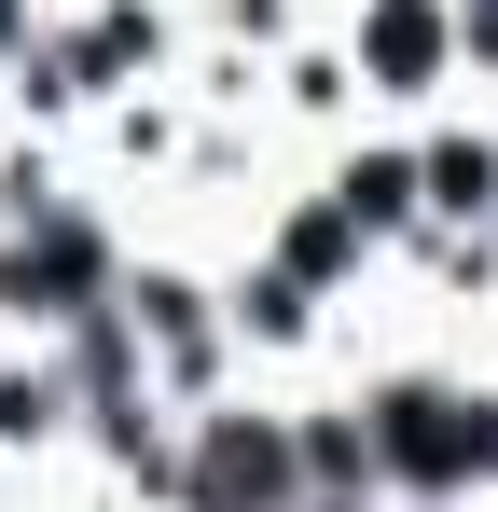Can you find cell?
Returning a JSON list of instances; mask_svg holds the SVG:
<instances>
[{"mask_svg":"<svg viewBox=\"0 0 498 512\" xmlns=\"http://www.w3.org/2000/svg\"><path fill=\"white\" fill-rule=\"evenodd\" d=\"M360 443H374V471H402L415 499H457L471 471H498V402H471V388H388L374 416H360Z\"/></svg>","mask_w":498,"mask_h":512,"instance_id":"cell-1","label":"cell"},{"mask_svg":"<svg viewBox=\"0 0 498 512\" xmlns=\"http://www.w3.org/2000/svg\"><path fill=\"white\" fill-rule=\"evenodd\" d=\"M180 499H194V512H291V499H305V443H291L277 416H208Z\"/></svg>","mask_w":498,"mask_h":512,"instance_id":"cell-2","label":"cell"},{"mask_svg":"<svg viewBox=\"0 0 498 512\" xmlns=\"http://www.w3.org/2000/svg\"><path fill=\"white\" fill-rule=\"evenodd\" d=\"M0 291H14L28 319H83V305H97V236H83V222H42V250L0 263Z\"/></svg>","mask_w":498,"mask_h":512,"instance_id":"cell-3","label":"cell"},{"mask_svg":"<svg viewBox=\"0 0 498 512\" xmlns=\"http://www.w3.org/2000/svg\"><path fill=\"white\" fill-rule=\"evenodd\" d=\"M415 180H429V208L485 222V208H498V139H429V153H415Z\"/></svg>","mask_w":498,"mask_h":512,"instance_id":"cell-4","label":"cell"},{"mask_svg":"<svg viewBox=\"0 0 498 512\" xmlns=\"http://www.w3.org/2000/svg\"><path fill=\"white\" fill-rule=\"evenodd\" d=\"M374 70H388L402 97L443 70V14H429V0H374Z\"/></svg>","mask_w":498,"mask_h":512,"instance_id":"cell-5","label":"cell"},{"mask_svg":"<svg viewBox=\"0 0 498 512\" xmlns=\"http://www.w3.org/2000/svg\"><path fill=\"white\" fill-rule=\"evenodd\" d=\"M332 208H346V222H402V208H415V153H374V167H346V180H332Z\"/></svg>","mask_w":498,"mask_h":512,"instance_id":"cell-6","label":"cell"},{"mask_svg":"<svg viewBox=\"0 0 498 512\" xmlns=\"http://www.w3.org/2000/svg\"><path fill=\"white\" fill-rule=\"evenodd\" d=\"M236 319H249V333H263V346H291V333H305V277H263V291H249V305H236Z\"/></svg>","mask_w":498,"mask_h":512,"instance_id":"cell-7","label":"cell"},{"mask_svg":"<svg viewBox=\"0 0 498 512\" xmlns=\"http://www.w3.org/2000/svg\"><path fill=\"white\" fill-rule=\"evenodd\" d=\"M346 236H360L346 208H319V222H291V277H332V263H346Z\"/></svg>","mask_w":498,"mask_h":512,"instance_id":"cell-8","label":"cell"},{"mask_svg":"<svg viewBox=\"0 0 498 512\" xmlns=\"http://www.w3.org/2000/svg\"><path fill=\"white\" fill-rule=\"evenodd\" d=\"M0 429H14V443H28V429H56V388H42V374H14V388H0Z\"/></svg>","mask_w":498,"mask_h":512,"instance_id":"cell-9","label":"cell"},{"mask_svg":"<svg viewBox=\"0 0 498 512\" xmlns=\"http://www.w3.org/2000/svg\"><path fill=\"white\" fill-rule=\"evenodd\" d=\"M457 28H471V42H485V56H498V0H457Z\"/></svg>","mask_w":498,"mask_h":512,"instance_id":"cell-10","label":"cell"}]
</instances>
